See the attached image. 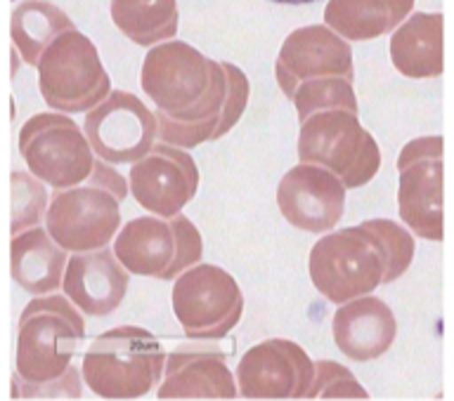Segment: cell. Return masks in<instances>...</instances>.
<instances>
[{"instance_id":"obj_17","label":"cell","mask_w":454,"mask_h":401,"mask_svg":"<svg viewBox=\"0 0 454 401\" xmlns=\"http://www.w3.org/2000/svg\"><path fill=\"white\" fill-rule=\"evenodd\" d=\"M237 375L227 366L225 352L215 343L190 338L166 359L159 399H234Z\"/></svg>"},{"instance_id":"obj_15","label":"cell","mask_w":454,"mask_h":401,"mask_svg":"<svg viewBox=\"0 0 454 401\" xmlns=\"http://www.w3.org/2000/svg\"><path fill=\"white\" fill-rule=\"evenodd\" d=\"M275 78L284 97H294L301 83L312 78L355 81L353 50L326 24H312L291 31L284 38L275 62Z\"/></svg>"},{"instance_id":"obj_18","label":"cell","mask_w":454,"mask_h":401,"mask_svg":"<svg viewBox=\"0 0 454 401\" xmlns=\"http://www.w3.org/2000/svg\"><path fill=\"white\" fill-rule=\"evenodd\" d=\"M128 283L130 272L121 265L116 253L99 248L90 253H71L62 290L85 317H109L123 303Z\"/></svg>"},{"instance_id":"obj_9","label":"cell","mask_w":454,"mask_h":401,"mask_svg":"<svg viewBox=\"0 0 454 401\" xmlns=\"http://www.w3.org/2000/svg\"><path fill=\"white\" fill-rule=\"evenodd\" d=\"M170 305L187 338L220 340L241 321L244 293L225 269L199 262L177 276Z\"/></svg>"},{"instance_id":"obj_29","label":"cell","mask_w":454,"mask_h":401,"mask_svg":"<svg viewBox=\"0 0 454 401\" xmlns=\"http://www.w3.org/2000/svg\"><path fill=\"white\" fill-rule=\"evenodd\" d=\"M223 69L227 73V97L225 106H223V116H220V126L215 130V135H213V142L223 140L239 123L241 113H244V109L248 104V92H251L247 73L237 64L223 62Z\"/></svg>"},{"instance_id":"obj_6","label":"cell","mask_w":454,"mask_h":401,"mask_svg":"<svg viewBox=\"0 0 454 401\" xmlns=\"http://www.w3.org/2000/svg\"><path fill=\"white\" fill-rule=\"evenodd\" d=\"M114 253L130 274L176 281L201 262L204 241L183 212L176 218L145 215L121 227L114 239Z\"/></svg>"},{"instance_id":"obj_5","label":"cell","mask_w":454,"mask_h":401,"mask_svg":"<svg viewBox=\"0 0 454 401\" xmlns=\"http://www.w3.org/2000/svg\"><path fill=\"white\" fill-rule=\"evenodd\" d=\"M296 154L301 163L332 170L348 189H360L381 170L379 142L348 109H325L301 120Z\"/></svg>"},{"instance_id":"obj_21","label":"cell","mask_w":454,"mask_h":401,"mask_svg":"<svg viewBox=\"0 0 454 401\" xmlns=\"http://www.w3.org/2000/svg\"><path fill=\"white\" fill-rule=\"evenodd\" d=\"M69 251L57 243L45 227L12 236L10 243V272L14 283L31 296H50L62 289Z\"/></svg>"},{"instance_id":"obj_16","label":"cell","mask_w":454,"mask_h":401,"mask_svg":"<svg viewBox=\"0 0 454 401\" xmlns=\"http://www.w3.org/2000/svg\"><path fill=\"white\" fill-rule=\"evenodd\" d=\"M346 191L332 170L301 163L279 180L277 205L291 227L308 234H329L346 212Z\"/></svg>"},{"instance_id":"obj_3","label":"cell","mask_w":454,"mask_h":401,"mask_svg":"<svg viewBox=\"0 0 454 401\" xmlns=\"http://www.w3.org/2000/svg\"><path fill=\"white\" fill-rule=\"evenodd\" d=\"M168 354L154 333L121 326L102 333L85 350L81 374L99 399H142L159 388Z\"/></svg>"},{"instance_id":"obj_30","label":"cell","mask_w":454,"mask_h":401,"mask_svg":"<svg viewBox=\"0 0 454 401\" xmlns=\"http://www.w3.org/2000/svg\"><path fill=\"white\" fill-rule=\"evenodd\" d=\"M81 381L83 374L71 366L59 381L43 385V388H21V397L27 399H81Z\"/></svg>"},{"instance_id":"obj_14","label":"cell","mask_w":454,"mask_h":401,"mask_svg":"<svg viewBox=\"0 0 454 401\" xmlns=\"http://www.w3.org/2000/svg\"><path fill=\"white\" fill-rule=\"evenodd\" d=\"M128 184L140 208L159 218H176L197 197V161L187 149L156 142L145 158L133 163Z\"/></svg>"},{"instance_id":"obj_12","label":"cell","mask_w":454,"mask_h":401,"mask_svg":"<svg viewBox=\"0 0 454 401\" xmlns=\"http://www.w3.org/2000/svg\"><path fill=\"white\" fill-rule=\"evenodd\" d=\"M83 130L95 156L112 166H133L159 142L156 112L126 90H112L102 104L85 113Z\"/></svg>"},{"instance_id":"obj_23","label":"cell","mask_w":454,"mask_h":401,"mask_svg":"<svg viewBox=\"0 0 454 401\" xmlns=\"http://www.w3.org/2000/svg\"><path fill=\"white\" fill-rule=\"evenodd\" d=\"M71 28L76 27L69 14L48 0H21L14 5L10 19L12 45L28 66H38L45 50Z\"/></svg>"},{"instance_id":"obj_28","label":"cell","mask_w":454,"mask_h":401,"mask_svg":"<svg viewBox=\"0 0 454 401\" xmlns=\"http://www.w3.org/2000/svg\"><path fill=\"white\" fill-rule=\"evenodd\" d=\"M364 225L372 227V229L381 236L386 248H388L390 265L388 274H386V283L397 281V279L410 269L411 260H414V248H417L414 246V236H411V232L407 227L397 225V222L386 218L367 220Z\"/></svg>"},{"instance_id":"obj_13","label":"cell","mask_w":454,"mask_h":401,"mask_svg":"<svg viewBox=\"0 0 454 401\" xmlns=\"http://www.w3.org/2000/svg\"><path fill=\"white\" fill-rule=\"evenodd\" d=\"M234 375L247 399H308L315 361L294 340L270 338L241 357Z\"/></svg>"},{"instance_id":"obj_32","label":"cell","mask_w":454,"mask_h":401,"mask_svg":"<svg viewBox=\"0 0 454 401\" xmlns=\"http://www.w3.org/2000/svg\"><path fill=\"white\" fill-rule=\"evenodd\" d=\"M270 3H277V5H310V3H317V0H270Z\"/></svg>"},{"instance_id":"obj_19","label":"cell","mask_w":454,"mask_h":401,"mask_svg":"<svg viewBox=\"0 0 454 401\" xmlns=\"http://www.w3.org/2000/svg\"><path fill=\"white\" fill-rule=\"evenodd\" d=\"M332 331L340 354L357 364H367L388 352L397 335V321L381 297L362 296L339 305Z\"/></svg>"},{"instance_id":"obj_2","label":"cell","mask_w":454,"mask_h":401,"mask_svg":"<svg viewBox=\"0 0 454 401\" xmlns=\"http://www.w3.org/2000/svg\"><path fill=\"white\" fill-rule=\"evenodd\" d=\"M85 340L83 312L67 296H35L17 328V378L21 388H43L71 368Z\"/></svg>"},{"instance_id":"obj_1","label":"cell","mask_w":454,"mask_h":401,"mask_svg":"<svg viewBox=\"0 0 454 401\" xmlns=\"http://www.w3.org/2000/svg\"><path fill=\"white\" fill-rule=\"evenodd\" d=\"M140 85L156 106L159 142L180 149L213 142L227 97L223 62L184 41L159 42L145 55Z\"/></svg>"},{"instance_id":"obj_26","label":"cell","mask_w":454,"mask_h":401,"mask_svg":"<svg viewBox=\"0 0 454 401\" xmlns=\"http://www.w3.org/2000/svg\"><path fill=\"white\" fill-rule=\"evenodd\" d=\"M294 106L298 112V123L305 120L310 113L325 112V109H348V112H360L357 97H355L353 81L348 78H312L296 88Z\"/></svg>"},{"instance_id":"obj_10","label":"cell","mask_w":454,"mask_h":401,"mask_svg":"<svg viewBox=\"0 0 454 401\" xmlns=\"http://www.w3.org/2000/svg\"><path fill=\"white\" fill-rule=\"evenodd\" d=\"M442 135L407 142L397 156L400 220L419 239L440 243L442 232Z\"/></svg>"},{"instance_id":"obj_22","label":"cell","mask_w":454,"mask_h":401,"mask_svg":"<svg viewBox=\"0 0 454 401\" xmlns=\"http://www.w3.org/2000/svg\"><path fill=\"white\" fill-rule=\"evenodd\" d=\"M414 10V0H329L325 24L340 38L374 41L395 31Z\"/></svg>"},{"instance_id":"obj_7","label":"cell","mask_w":454,"mask_h":401,"mask_svg":"<svg viewBox=\"0 0 454 401\" xmlns=\"http://www.w3.org/2000/svg\"><path fill=\"white\" fill-rule=\"evenodd\" d=\"M43 102L59 113H88L112 95L95 42L78 28L64 31L38 62Z\"/></svg>"},{"instance_id":"obj_4","label":"cell","mask_w":454,"mask_h":401,"mask_svg":"<svg viewBox=\"0 0 454 401\" xmlns=\"http://www.w3.org/2000/svg\"><path fill=\"white\" fill-rule=\"evenodd\" d=\"M388 265V248L364 222L325 234L308 258L312 286L333 305L350 303L383 286Z\"/></svg>"},{"instance_id":"obj_33","label":"cell","mask_w":454,"mask_h":401,"mask_svg":"<svg viewBox=\"0 0 454 401\" xmlns=\"http://www.w3.org/2000/svg\"><path fill=\"white\" fill-rule=\"evenodd\" d=\"M12 3H20V0H12Z\"/></svg>"},{"instance_id":"obj_11","label":"cell","mask_w":454,"mask_h":401,"mask_svg":"<svg viewBox=\"0 0 454 401\" xmlns=\"http://www.w3.org/2000/svg\"><path fill=\"white\" fill-rule=\"evenodd\" d=\"M45 229L69 253L106 248L121 232V198L92 180L69 189H55Z\"/></svg>"},{"instance_id":"obj_25","label":"cell","mask_w":454,"mask_h":401,"mask_svg":"<svg viewBox=\"0 0 454 401\" xmlns=\"http://www.w3.org/2000/svg\"><path fill=\"white\" fill-rule=\"evenodd\" d=\"M10 197H12V211H10L12 236L45 222L52 197H48V184L38 180L34 173L14 170L10 175Z\"/></svg>"},{"instance_id":"obj_27","label":"cell","mask_w":454,"mask_h":401,"mask_svg":"<svg viewBox=\"0 0 454 401\" xmlns=\"http://www.w3.org/2000/svg\"><path fill=\"white\" fill-rule=\"evenodd\" d=\"M308 399H369V392L355 381V375L336 361H315V381Z\"/></svg>"},{"instance_id":"obj_31","label":"cell","mask_w":454,"mask_h":401,"mask_svg":"<svg viewBox=\"0 0 454 401\" xmlns=\"http://www.w3.org/2000/svg\"><path fill=\"white\" fill-rule=\"evenodd\" d=\"M90 180L92 182H98L99 187H105V189L114 191V194H116L121 201H123V198L128 197V191H130V184H128L126 180H123V177H121L119 173L114 170L112 163L102 161V158H98V161H95V170H92Z\"/></svg>"},{"instance_id":"obj_8","label":"cell","mask_w":454,"mask_h":401,"mask_svg":"<svg viewBox=\"0 0 454 401\" xmlns=\"http://www.w3.org/2000/svg\"><path fill=\"white\" fill-rule=\"evenodd\" d=\"M20 154L28 173L52 187L69 189L90 180L98 156L85 130L69 113H35L20 130Z\"/></svg>"},{"instance_id":"obj_24","label":"cell","mask_w":454,"mask_h":401,"mask_svg":"<svg viewBox=\"0 0 454 401\" xmlns=\"http://www.w3.org/2000/svg\"><path fill=\"white\" fill-rule=\"evenodd\" d=\"M112 21L140 48L173 41L177 34V0H112Z\"/></svg>"},{"instance_id":"obj_20","label":"cell","mask_w":454,"mask_h":401,"mask_svg":"<svg viewBox=\"0 0 454 401\" xmlns=\"http://www.w3.org/2000/svg\"><path fill=\"white\" fill-rule=\"evenodd\" d=\"M445 17L442 12H414L390 35V62L411 81L442 76L445 69Z\"/></svg>"}]
</instances>
